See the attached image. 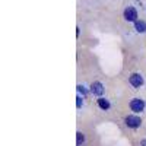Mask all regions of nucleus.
Returning a JSON list of instances; mask_svg holds the SVG:
<instances>
[{"instance_id": "obj_1", "label": "nucleus", "mask_w": 146, "mask_h": 146, "mask_svg": "<svg viewBox=\"0 0 146 146\" xmlns=\"http://www.w3.org/2000/svg\"><path fill=\"white\" fill-rule=\"evenodd\" d=\"M124 19L127 22H136L137 21V10L133 6H127L124 9Z\"/></svg>"}, {"instance_id": "obj_5", "label": "nucleus", "mask_w": 146, "mask_h": 146, "mask_svg": "<svg viewBox=\"0 0 146 146\" xmlns=\"http://www.w3.org/2000/svg\"><path fill=\"white\" fill-rule=\"evenodd\" d=\"M91 92L94 94V95H102V92H104V86H102V83H100V82H94L92 85H91Z\"/></svg>"}, {"instance_id": "obj_6", "label": "nucleus", "mask_w": 146, "mask_h": 146, "mask_svg": "<svg viewBox=\"0 0 146 146\" xmlns=\"http://www.w3.org/2000/svg\"><path fill=\"white\" fill-rule=\"evenodd\" d=\"M135 28H136L137 32H146V22L145 21H136Z\"/></svg>"}, {"instance_id": "obj_3", "label": "nucleus", "mask_w": 146, "mask_h": 146, "mask_svg": "<svg viewBox=\"0 0 146 146\" xmlns=\"http://www.w3.org/2000/svg\"><path fill=\"white\" fill-rule=\"evenodd\" d=\"M140 124H142V120H140L139 117H136V115H129V117H126V126H127V127H130V129H137V127H140Z\"/></svg>"}, {"instance_id": "obj_4", "label": "nucleus", "mask_w": 146, "mask_h": 146, "mask_svg": "<svg viewBox=\"0 0 146 146\" xmlns=\"http://www.w3.org/2000/svg\"><path fill=\"white\" fill-rule=\"evenodd\" d=\"M129 82L133 88H140L143 85V78L139 75V73H133V75L129 78Z\"/></svg>"}, {"instance_id": "obj_8", "label": "nucleus", "mask_w": 146, "mask_h": 146, "mask_svg": "<svg viewBox=\"0 0 146 146\" xmlns=\"http://www.w3.org/2000/svg\"><path fill=\"white\" fill-rule=\"evenodd\" d=\"M82 142H83V135L79 131V133H78V146H80V145H82Z\"/></svg>"}, {"instance_id": "obj_7", "label": "nucleus", "mask_w": 146, "mask_h": 146, "mask_svg": "<svg viewBox=\"0 0 146 146\" xmlns=\"http://www.w3.org/2000/svg\"><path fill=\"white\" fill-rule=\"evenodd\" d=\"M96 102H98V107H100L101 110H104V111L110 108V102H108L105 98H101V96H100V98L96 100Z\"/></svg>"}, {"instance_id": "obj_9", "label": "nucleus", "mask_w": 146, "mask_h": 146, "mask_svg": "<svg viewBox=\"0 0 146 146\" xmlns=\"http://www.w3.org/2000/svg\"><path fill=\"white\" fill-rule=\"evenodd\" d=\"M140 146H146V139H143V140H140Z\"/></svg>"}, {"instance_id": "obj_2", "label": "nucleus", "mask_w": 146, "mask_h": 146, "mask_svg": "<svg viewBox=\"0 0 146 146\" xmlns=\"http://www.w3.org/2000/svg\"><path fill=\"white\" fill-rule=\"evenodd\" d=\"M130 110L133 113H142L145 110V101L140 98H135L130 101Z\"/></svg>"}]
</instances>
